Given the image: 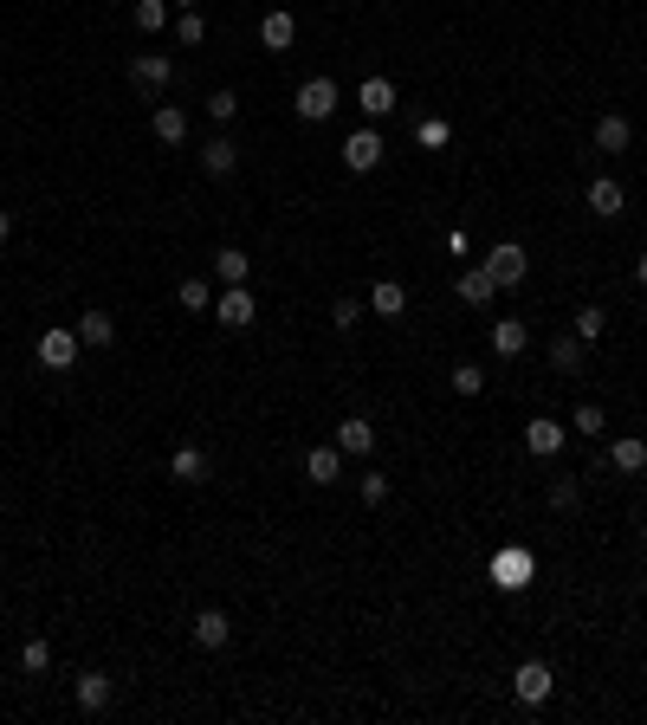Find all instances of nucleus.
<instances>
[{
    "label": "nucleus",
    "mask_w": 647,
    "mask_h": 725,
    "mask_svg": "<svg viewBox=\"0 0 647 725\" xmlns=\"http://www.w3.org/2000/svg\"><path fill=\"white\" fill-rule=\"evenodd\" d=\"M0 240H13V214L7 208H0Z\"/></svg>",
    "instance_id": "nucleus-40"
},
{
    "label": "nucleus",
    "mask_w": 647,
    "mask_h": 725,
    "mask_svg": "<svg viewBox=\"0 0 647 725\" xmlns=\"http://www.w3.org/2000/svg\"><path fill=\"white\" fill-rule=\"evenodd\" d=\"M570 428H576V434H583V441H589V434H602V428H609V415L583 402V408H576V415H570Z\"/></svg>",
    "instance_id": "nucleus-35"
},
{
    "label": "nucleus",
    "mask_w": 647,
    "mask_h": 725,
    "mask_svg": "<svg viewBox=\"0 0 647 725\" xmlns=\"http://www.w3.org/2000/svg\"><path fill=\"white\" fill-rule=\"evenodd\" d=\"M20 667H26V674H46V667H52V641H26V648H20Z\"/></svg>",
    "instance_id": "nucleus-33"
},
{
    "label": "nucleus",
    "mask_w": 647,
    "mask_h": 725,
    "mask_svg": "<svg viewBox=\"0 0 647 725\" xmlns=\"http://www.w3.org/2000/svg\"><path fill=\"white\" fill-rule=\"evenodd\" d=\"M596 149L602 156H628V149H635V123L628 117H602L596 123Z\"/></svg>",
    "instance_id": "nucleus-13"
},
{
    "label": "nucleus",
    "mask_w": 647,
    "mask_h": 725,
    "mask_svg": "<svg viewBox=\"0 0 647 725\" xmlns=\"http://www.w3.org/2000/svg\"><path fill=\"white\" fill-rule=\"evenodd\" d=\"M486 389V369L479 363H453V395H479Z\"/></svg>",
    "instance_id": "nucleus-32"
},
{
    "label": "nucleus",
    "mask_w": 647,
    "mask_h": 725,
    "mask_svg": "<svg viewBox=\"0 0 647 725\" xmlns=\"http://www.w3.org/2000/svg\"><path fill=\"white\" fill-rule=\"evenodd\" d=\"M149 130H156V143H188V117L175 111V104H156V117H149Z\"/></svg>",
    "instance_id": "nucleus-19"
},
{
    "label": "nucleus",
    "mask_w": 647,
    "mask_h": 725,
    "mask_svg": "<svg viewBox=\"0 0 647 725\" xmlns=\"http://www.w3.org/2000/svg\"><path fill=\"white\" fill-rule=\"evenodd\" d=\"M305 480L311 486H337L343 480V447H311L305 454Z\"/></svg>",
    "instance_id": "nucleus-12"
},
{
    "label": "nucleus",
    "mask_w": 647,
    "mask_h": 725,
    "mask_svg": "<svg viewBox=\"0 0 647 725\" xmlns=\"http://www.w3.org/2000/svg\"><path fill=\"white\" fill-rule=\"evenodd\" d=\"M292 111L305 117V123H324L330 111H337V85H330V78H305V85H298V98H292Z\"/></svg>",
    "instance_id": "nucleus-3"
},
{
    "label": "nucleus",
    "mask_w": 647,
    "mask_h": 725,
    "mask_svg": "<svg viewBox=\"0 0 647 725\" xmlns=\"http://www.w3.org/2000/svg\"><path fill=\"white\" fill-rule=\"evenodd\" d=\"M214 318H220V331H246V324L259 318L253 292H246V285H220V298H214Z\"/></svg>",
    "instance_id": "nucleus-2"
},
{
    "label": "nucleus",
    "mask_w": 647,
    "mask_h": 725,
    "mask_svg": "<svg viewBox=\"0 0 647 725\" xmlns=\"http://www.w3.org/2000/svg\"><path fill=\"white\" fill-rule=\"evenodd\" d=\"M641 551H647V531H641Z\"/></svg>",
    "instance_id": "nucleus-43"
},
{
    "label": "nucleus",
    "mask_w": 647,
    "mask_h": 725,
    "mask_svg": "<svg viewBox=\"0 0 647 725\" xmlns=\"http://www.w3.org/2000/svg\"><path fill=\"white\" fill-rule=\"evenodd\" d=\"M356 104L369 111V123L389 117V111H395V85H389V78H363V85H356Z\"/></svg>",
    "instance_id": "nucleus-15"
},
{
    "label": "nucleus",
    "mask_w": 647,
    "mask_h": 725,
    "mask_svg": "<svg viewBox=\"0 0 647 725\" xmlns=\"http://www.w3.org/2000/svg\"><path fill=\"white\" fill-rule=\"evenodd\" d=\"M208 117L220 123V130H227V123L240 117V98H233V91H214V98H208Z\"/></svg>",
    "instance_id": "nucleus-36"
},
{
    "label": "nucleus",
    "mask_w": 647,
    "mask_h": 725,
    "mask_svg": "<svg viewBox=\"0 0 647 725\" xmlns=\"http://www.w3.org/2000/svg\"><path fill=\"white\" fill-rule=\"evenodd\" d=\"M337 447H343L350 460L376 454V421H369V415H343V428H337Z\"/></svg>",
    "instance_id": "nucleus-10"
},
{
    "label": "nucleus",
    "mask_w": 647,
    "mask_h": 725,
    "mask_svg": "<svg viewBox=\"0 0 647 725\" xmlns=\"http://www.w3.org/2000/svg\"><path fill=\"white\" fill-rule=\"evenodd\" d=\"M356 318H363L356 298H337V305H330V324H337V331H356Z\"/></svg>",
    "instance_id": "nucleus-37"
},
{
    "label": "nucleus",
    "mask_w": 647,
    "mask_h": 725,
    "mask_svg": "<svg viewBox=\"0 0 647 725\" xmlns=\"http://www.w3.org/2000/svg\"><path fill=\"white\" fill-rule=\"evenodd\" d=\"M246 272H253V259H246L240 246H220L214 253V279L220 285H246Z\"/></svg>",
    "instance_id": "nucleus-24"
},
{
    "label": "nucleus",
    "mask_w": 647,
    "mask_h": 725,
    "mask_svg": "<svg viewBox=\"0 0 647 725\" xmlns=\"http://www.w3.org/2000/svg\"><path fill=\"white\" fill-rule=\"evenodd\" d=\"M78 337H85L91 350L117 344V324H110V311H85V318H78Z\"/></svg>",
    "instance_id": "nucleus-26"
},
{
    "label": "nucleus",
    "mask_w": 647,
    "mask_h": 725,
    "mask_svg": "<svg viewBox=\"0 0 647 725\" xmlns=\"http://www.w3.org/2000/svg\"><path fill=\"white\" fill-rule=\"evenodd\" d=\"M136 26H143V33H162V26H169V0H136Z\"/></svg>",
    "instance_id": "nucleus-31"
},
{
    "label": "nucleus",
    "mask_w": 647,
    "mask_h": 725,
    "mask_svg": "<svg viewBox=\"0 0 647 725\" xmlns=\"http://www.w3.org/2000/svg\"><path fill=\"white\" fill-rule=\"evenodd\" d=\"M635 279H641V285H647V253H641V259H635Z\"/></svg>",
    "instance_id": "nucleus-41"
},
{
    "label": "nucleus",
    "mask_w": 647,
    "mask_h": 725,
    "mask_svg": "<svg viewBox=\"0 0 647 725\" xmlns=\"http://www.w3.org/2000/svg\"><path fill=\"white\" fill-rule=\"evenodd\" d=\"M550 687H557V674H550L544 661H525V667L512 674V693H518L525 706H544V700H550Z\"/></svg>",
    "instance_id": "nucleus-6"
},
{
    "label": "nucleus",
    "mask_w": 647,
    "mask_h": 725,
    "mask_svg": "<svg viewBox=\"0 0 647 725\" xmlns=\"http://www.w3.org/2000/svg\"><path fill=\"white\" fill-rule=\"evenodd\" d=\"M460 298H466V305H492V298H499V279H492L486 266L460 272Z\"/></svg>",
    "instance_id": "nucleus-23"
},
{
    "label": "nucleus",
    "mask_w": 647,
    "mask_h": 725,
    "mask_svg": "<svg viewBox=\"0 0 647 725\" xmlns=\"http://www.w3.org/2000/svg\"><path fill=\"white\" fill-rule=\"evenodd\" d=\"M415 143H421V149H447V143H453V123H447V117H421V123H415Z\"/></svg>",
    "instance_id": "nucleus-29"
},
{
    "label": "nucleus",
    "mask_w": 647,
    "mask_h": 725,
    "mask_svg": "<svg viewBox=\"0 0 647 725\" xmlns=\"http://www.w3.org/2000/svg\"><path fill=\"white\" fill-rule=\"evenodd\" d=\"M479 266H486L492 279H499V292H505V285H525V272H531V253H525L518 240H499V246H492L486 259H479Z\"/></svg>",
    "instance_id": "nucleus-1"
},
{
    "label": "nucleus",
    "mask_w": 647,
    "mask_h": 725,
    "mask_svg": "<svg viewBox=\"0 0 647 725\" xmlns=\"http://www.w3.org/2000/svg\"><path fill=\"white\" fill-rule=\"evenodd\" d=\"M602 331H609V311H602V305H583V311H576V337H583V344H596Z\"/></svg>",
    "instance_id": "nucleus-30"
},
{
    "label": "nucleus",
    "mask_w": 647,
    "mask_h": 725,
    "mask_svg": "<svg viewBox=\"0 0 647 725\" xmlns=\"http://www.w3.org/2000/svg\"><path fill=\"white\" fill-rule=\"evenodd\" d=\"M531 577H538V557H531V551H518V544L492 557V583H499V590H525Z\"/></svg>",
    "instance_id": "nucleus-4"
},
{
    "label": "nucleus",
    "mask_w": 647,
    "mask_h": 725,
    "mask_svg": "<svg viewBox=\"0 0 647 725\" xmlns=\"http://www.w3.org/2000/svg\"><path fill=\"white\" fill-rule=\"evenodd\" d=\"M78 344H85L78 331H65V324H52V331L39 337V369H72V363H78Z\"/></svg>",
    "instance_id": "nucleus-5"
},
{
    "label": "nucleus",
    "mask_w": 647,
    "mask_h": 725,
    "mask_svg": "<svg viewBox=\"0 0 647 725\" xmlns=\"http://www.w3.org/2000/svg\"><path fill=\"white\" fill-rule=\"evenodd\" d=\"M550 369H563V376H570V369H583V337H557V344H550Z\"/></svg>",
    "instance_id": "nucleus-27"
},
{
    "label": "nucleus",
    "mask_w": 647,
    "mask_h": 725,
    "mask_svg": "<svg viewBox=\"0 0 647 725\" xmlns=\"http://www.w3.org/2000/svg\"><path fill=\"white\" fill-rule=\"evenodd\" d=\"M369 311H376V318H402L408 311V285L402 279H376L369 285Z\"/></svg>",
    "instance_id": "nucleus-14"
},
{
    "label": "nucleus",
    "mask_w": 647,
    "mask_h": 725,
    "mask_svg": "<svg viewBox=\"0 0 647 725\" xmlns=\"http://www.w3.org/2000/svg\"><path fill=\"white\" fill-rule=\"evenodd\" d=\"M195 641H201V648H227V641H233V622L220 609H201L195 615Z\"/></svg>",
    "instance_id": "nucleus-20"
},
{
    "label": "nucleus",
    "mask_w": 647,
    "mask_h": 725,
    "mask_svg": "<svg viewBox=\"0 0 647 725\" xmlns=\"http://www.w3.org/2000/svg\"><path fill=\"white\" fill-rule=\"evenodd\" d=\"M363 499H369V505H382V499H389V473H376V467H369V473H363Z\"/></svg>",
    "instance_id": "nucleus-39"
},
{
    "label": "nucleus",
    "mask_w": 647,
    "mask_h": 725,
    "mask_svg": "<svg viewBox=\"0 0 647 725\" xmlns=\"http://www.w3.org/2000/svg\"><path fill=\"white\" fill-rule=\"evenodd\" d=\"M622 182H609V175H602V182H589V214H602V221H615V214H622Z\"/></svg>",
    "instance_id": "nucleus-22"
},
{
    "label": "nucleus",
    "mask_w": 647,
    "mask_h": 725,
    "mask_svg": "<svg viewBox=\"0 0 647 725\" xmlns=\"http://www.w3.org/2000/svg\"><path fill=\"white\" fill-rule=\"evenodd\" d=\"M110 700H117V680L110 674H78V706H85V713H104Z\"/></svg>",
    "instance_id": "nucleus-17"
},
{
    "label": "nucleus",
    "mask_w": 647,
    "mask_h": 725,
    "mask_svg": "<svg viewBox=\"0 0 647 725\" xmlns=\"http://www.w3.org/2000/svg\"><path fill=\"white\" fill-rule=\"evenodd\" d=\"M525 344H531V331L518 318H499V324H492V350H499V357H518Z\"/></svg>",
    "instance_id": "nucleus-25"
},
{
    "label": "nucleus",
    "mask_w": 647,
    "mask_h": 725,
    "mask_svg": "<svg viewBox=\"0 0 647 725\" xmlns=\"http://www.w3.org/2000/svg\"><path fill=\"white\" fill-rule=\"evenodd\" d=\"M208 473H214V467H208V454H201L195 441H182V447L169 454V480H182V486H201Z\"/></svg>",
    "instance_id": "nucleus-11"
},
{
    "label": "nucleus",
    "mask_w": 647,
    "mask_h": 725,
    "mask_svg": "<svg viewBox=\"0 0 647 725\" xmlns=\"http://www.w3.org/2000/svg\"><path fill=\"white\" fill-rule=\"evenodd\" d=\"M525 447H531L538 460H557V454H563V421L531 415V421H525Z\"/></svg>",
    "instance_id": "nucleus-9"
},
{
    "label": "nucleus",
    "mask_w": 647,
    "mask_h": 725,
    "mask_svg": "<svg viewBox=\"0 0 647 725\" xmlns=\"http://www.w3.org/2000/svg\"><path fill=\"white\" fill-rule=\"evenodd\" d=\"M576 499H583V486H576V480H570V473H563V480H557V486H550V505H557V512H570V505H576Z\"/></svg>",
    "instance_id": "nucleus-38"
},
{
    "label": "nucleus",
    "mask_w": 647,
    "mask_h": 725,
    "mask_svg": "<svg viewBox=\"0 0 647 725\" xmlns=\"http://www.w3.org/2000/svg\"><path fill=\"white\" fill-rule=\"evenodd\" d=\"M201 169H208V175H214V182H227V175H233V169H240V149H233V143H227V136H214V143H208V149H201Z\"/></svg>",
    "instance_id": "nucleus-18"
},
{
    "label": "nucleus",
    "mask_w": 647,
    "mask_h": 725,
    "mask_svg": "<svg viewBox=\"0 0 647 725\" xmlns=\"http://www.w3.org/2000/svg\"><path fill=\"white\" fill-rule=\"evenodd\" d=\"M175 39H182V46H201V39H208V20H201V13L188 7L182 20H175Z\"/></svg>",
    "instance_id": "nucleus-34"
},
{
    "label": "nucleus",
    "mask_w": 647,
    "mask_h": 725,
    "mask_svg": "<svg viewBox=\"0 0 647 725\" xmlns=\"http://www.w3.org/2000/svg\"><path fill=\"white\" fill-rule=\"evenodd\" d=\"M175 7H195V0H175Z\"/></svg>",
    "instance_id": "nucleus-42"
},
{
    "label": "nucleus",
    "mask_w": 647,
    "mask_h": 725,
    "mask_svg": "<svg viewBox=\"0 0 647 725\" xmlns=\"http://www.w3.org/2000/svg\"><path fill=\"white\" fill-rule=\"evenodd\" d=\"M175 305H182V311H214L208 279H182V285H175Z\"/></svg>",
    "instance_id": "nucleus-28"
},
{
    "label": "nucleus",
    "mask_w": 647,
    "mask_h": 725,
    "mask_svg": "<svg viewBox=\"0 0 647 725\" xmlns=\"http://www.w3.org/2000/svg\"><path fill=\"white\" fill-rule=\"evenodd\" d=\"M169 78H175L169 52H136V59H130V85H136V91H162Z\"/></svg>",
    "instance_id": "nucleus-7"
},
{
    "label": "nucleus",
    "mask_w": 647,
    "mask_h": 725,
    "mask_svg": "<svg viewBox=\"0 0 647 725\" xmlns=\"http://www.w3.org/2000/svg\"><path fill=\"white\" fill-rule=\"evenodd\" d=\"M609 467L615 473H641L647 467V441H641V434H622V441L609 447Z\"/></svg>",
    "instance_id": "nucleus-21"
},
{
    "label": "nucleus",
    "mask_w": 647,
    "mask_h": 725,
    "mask_svg": "<svg viewBox=\"0 0 647 725\" xmlns=\"http://www.w3.org/2000/svg\"><path fill=\"white\" fill-rule=\"evenodd\" d=\"M382 156H389V149H382V136H376V130H356L350 143H343V169H350V175H369Z\"/></svg>",
    "instance_id": "nucleus-8"
},
{
    "label": "nucleus",
    "mask_w": 647,
    "mask_h": 725,
    "mask_svg": "<svg viewBox=\"0 0 647 725\" xmlns=\"http://www.w3.org/2000/svg\"><path fill=\"white\" fill-rule=\"evenodd\" d=\"M259 39H266V52H285V46L298 39V20H292L285 7H272L266 20H259Z\"/></svg>",
    "instance_id": "nucleus-16"
}]
</instances>
